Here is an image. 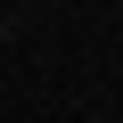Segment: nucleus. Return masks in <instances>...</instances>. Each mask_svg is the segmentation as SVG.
I'll list each match as a JSON object with an SVG mask.
<instances>
[{"label":"nucleus","instance_id":"1","mask_svg":"<svg viewBox=\"0 0 123 123\" xmlns=\"http://www.w3.org/2000/svg\"><path fill=\"white\" fill-rule=\"evenodd\" d=\"M0 41H8V17H0Z\"/></svg>","mask_w":123,"mask_h":123},{"label":"nucleus","instance_id":"2","mask_svg":"<svg viewBox=\"0 0 123 123\" xmlns=\"http://www.w3.org/2000/svg\"><path fill=\"white\" fill-rule=\"evenodd\" d=\"M115 25H123V8H115Z\"/></svg>","mask_w":123,"mask_h":123}]
</instances>
